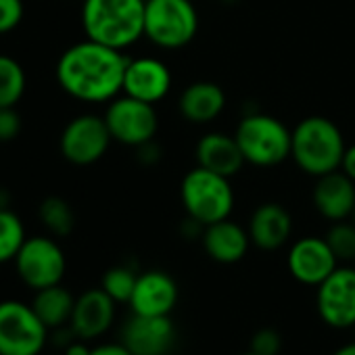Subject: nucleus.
Returning a JSON list of instances; mask_svg holds the SVG:
<instances>
[{"label": "nucleus", "instance_id": "1", "mask_svg": "<svg viewBox=\"0 0 355 355\" xmlns=\"http://www.w3.org/2000/svg\"><path fill=\"white\" fill-rule=\"evenodd\" d=\"M128 57L111 46L84 40L69 46L57 61V82L76 101L111 103L123 92Z\"/></svg>", "mask_w": 355, "mask_h": 355}, {"label": "nucleus", "instance_id": "2", "mask_svg": "<svg viewBox=\"0 0 355 355\" xmlns=\"http://www.w3.org/2000/svg\"><path fill=\"white\" fill-rule=\"evenodd\" d=\"M146 0H84L82 28L88 40L125 51L144 36Z\"/></svg>", "mask_w": 355, "mask_h": 355}, {"label": "nucleus", "instance_id": "3", "mask_svg": "<svg viewBox=\"0 0 355 355\" xmlns=\"http://www.w3.org/2000/svg\"><path fill=\"white\" fill-rule=\"evenodd\" d=\"M345 148L340 128L324 115H309L293 128L291 159L307 175L320 178L340 169Z\"/></svg>", "mask_w": 355, "mask_h": 355}, {"label": "nucleus", "instance_id": "4", "mask_svg": "<svg viewBox=\"0 0 355 355\" xmlns=\"http://www.w3.org/2000/svg\"><path fill=\"white\" fill-rule=\"evenodd\" d=\"M180 201L189 218L209 226L230 218L234 209V189L230 178L197 165L182 178Z\"/></svg>", "mask_w": 355, "mask_h": 355}, {"label": "nucleus", "instance_id": "5", "mask_svg": "<svg viewBox=\"0 0 355 355\" xmlns=\"http://www.w3.org/2000/svg\"><path fill=\"white\" fill-rule=\"evenodd\" d=\"M291 134L278 117L268 113H247L234 130V138L247 163L255 167H274L291 157Z\"/></svg>", "mask_w": 355, "mask_h": 355}, {"label": "nucleus", "instance_id": "6", "mask_svg": "<svg viewBox=\"0 0 355 355\" xmlns=\"http://www.w3.org/2000/svg\"><path fill=\"white\" fill-rule=\"evenodd\" d=\"M199 11L193 0H146L144 38L159 49L178 51L195 40Z\"/></svg>", "mask_w": 355, "mask_h": 355}, {"label": "nucleus", "instance_id": "7", "mask_svg": "<svg viewBox=\"0 0 355 355\" xmlns=\"http://www.w3.org/2000/svg\"><path fill=\"white\" fill-rule=\"evenodd\" d=\"M51 343V328L32 303L0 301V355H40Z\"/></svg>", "mask_w": 355, "mask_h": 355}, {"label": "nucleus", "instance_id": "8", "mask_svg": "<svg viewBox=\"0 0 355 355\" xmlns=\"http://www.w3.org/2000/svg\"><path fill=\"white\" fill-rule=\"evenodd\" d=\"M13 261L19 280L32 291L61 284L67 272V257L51 236H28Z\"/></svg>", "mask_w": 355, "mask_h": 355}, {"label": "nucleus", "instance_id": "9", "mask_svg": "<svg viewBox=\"0 0 355 355\" xmlns=\"http://www.w3.org/2000/svg\"><path fill=\"white\" fill-rule=\"evenodd\" d=\"M103 117L107 121L111 138L134 148H138L144 142L155 140V134L159 128L155 105L132 98L128 94L115 96L109 103Z\"/></svg>", "mask_w": 355, "mask_h": 355}, {"label": "nucleus", "instance_id": "10", "mask_svg": "<svg viewBox=\"0 0 355 355\" xmlns=\"http://www.w3.org/2000/svg\"><path fill=\"white\" fill-rule=\"evenodd\" d=\"M315 309L322 322L334 330L355 328V268L338 266L315 286Z\"/></svg>", "mask_w": 355, "mask_h": 355}, {"label": "nucleus", "instance_id": "11", "mask_svg": "<svg viewBox=\"0 0 355 355\" xmlns=\"http://www.w3.org/2000/svg\"><path fill=\"white\" fill-rule=\"evenodd\" d=\"M111 132L105 117L84 113L73 117L61 132V155L73 165H92L107 153L111 144Z\"/></svg>", "mask_w": 355, "mask_h": 355}, {"label": "nucleus", "instance_id": "12", "mask_svg": "<svg viewBox=\"0 0 355 355\" xmlns=\"http://www.w3.org/2000/svg\"><path fill=\"white\" fill-rule=\"evenodd\" d=\"M286 268L299 284L318 286L338 268V257L326 239L303 236L288 247Z\"/></svg>", "mask_w": 355, "mask_h": 355}, {"label": "nucleus", "instance_id": "13", "mask_svg": "<svg viewBox=\"0 0 355 355\" xmlns=\"http://www.w3.org/2000/svg\"><path fill=\"white\" fill-rule=\"evenodd\" d=\"M119 340L134 355H169L175 345V324L169 315L132 313L119 328Z\"/></svg>", "mask_w": 355, "mask_h": 355}, {"label": "nucleus", "instance_id": "14", "mask_svg": "<svg viewBox=\"0 0 355 355\" xmlns=\"http://www.w3.org/2000/svg\"><path fill=\"white\" fill-rule=\"evenodd\" d=\"M115 318H117V303L98 286V288H88L76 297L69 326L78 338L90 343L107 334L113 328Z\"/></svg>", "mask_w": 355, "mask_h": 355}, {"label": "nucleus", "instance_id": "15", "mask_svg": "<svg viewBox=\"0 0 355 355\" xmlns=\"http://www.w3.org/2000/svg\"><path fill=\"white\" fill-rule=\"evenodd\" d=\"M178 297H180V291L167 272L148 270L138 274L128 305L130 311L138 315H171Z\"/></svg>", "mask_w": 355, "mask_h": 355}, {"label": "nucleus", "instance_id": "16", "mask_svg": "<svg viewBox=\"0 0 355 355\" xmlns=\"http://www.w3.org/2000/svg\"><path fill=\"white\" fill-rule=\"evenodd\" d=\"M171 90V71L169 67L155 57L128 59L123 73V94L157 105Z\"/></svg>", "mask_w": 355, "mask_h": 355}, {"label": "nucleus", "instance_id": "17", "mask_svg": "<svg viewBox=\"0 0 355 355\" xmlns=\"http://www.w3.org/2000/svg\"><path fill=\"white\" fill-rule=\"evenodd\" d=\"M315 211L330 224L349 220L355 207V182L336 169L315 178V187L311 193Z\"/></svg>", "mask_w": 355, "mask_h": 355}, {"label": "nucleus", "instance_id": "18", "mask_svg": "<svg viewBox=\"0 0 355 355\" xmlns=\"http://www.w3.org/2000/svg\"><path fill=\"white\" fill-rule=\"evenodd\" d=\"M247 230L257 249L278 251L293 234V218L280 203H263L251 214Z\"/></svg>", "mask_w": 355, "mask_h": 355}, {"label": "nucleus", "instance_id": "19", "mask_svg": "<svg viewBox=\"0 0 355 355\" xmlns=\"http://www.w3.org/2000/svg\"><path fill=\"white\" fill-rule=\"evenodd\" d=\"M201 241H203L205 253L214 261L224 263V266L239 263L249 253V247L253 245L249 230L232 222L230 218L205 226Z\"/></svg>", "mask_w": 355, "mask_h": 355}, {"label": "nucleus", "instance_id": "20", "mask_svg": "<svg viewBox=\"0 0 355 355\" xmlns=\"http://www.w3.org/2000/svg\"><path fill=\"white\" fill-rule=\"evenodd\" d=\"M195 157H197V165L211 169L216 173H222L226 178L236 175L243 169V165L247 163L234 134L230 136L224 132L205 134L197 142Z\"/></svg>", "mask_w": 355, "mask_h": 355}, {"label": "nucleus", "instance_id": "21", "mask_svg": "<svg viewBox=\"0 0 355 355\" xmlns=\"http://www.w3.org/2000/svg\"><path fill=\"white\" fill-rule=\"evenodd\" d=\"M180 115L197 125L216 121L226 109V94L220 84L199 80L187 86L178 101Z\"/></svg>", "mask_w": 355, "mask_h": 355}, {"label": "nucleus", "instance_id": "22", "mask_svg": "<svg viewBox=\"0 0 355 355\" xmlns=\"http://www.w3.org/2000/svg\"><path fill=\"white\" fill-rule=\"evenodd\" d=\"M73 305H76V297L63 284H55V286L34 291L32 307L38 313V318L51 330L69 324L71 313H73Z\"/></svg>", "mask_w": 355, "mask_h": 355}, {"label": "nucleus", "instance_id": "23", "mask_svg": "<svg viewBox=\"0 0 355 355\" xmlns=\"http://www.w3.org/2000/svg\"><path fill=\"white\" fill-rule=\"evenodd\" d=\"M38 218L44 228L55 236H69L76 228V214L61 197H46L38 207Z\"/></svg>", "mask_w": 355, "mask_h": 355}, {"label": "nucleus", "instance_id": "24", "mask_svg": "<svg viewBox=\"0 0 355 355\" xmlns=\"http://www.w3.org/2000/svg\"><path fill=\"white\" fill-rule=\"evenodd\" d=\"M26 71L9 55H0V107H15L26 92Z\"/></svg>", "mask_w": 355, "mask_h": 355}, {"label": "nucleus", "instance_id": "25", "mask_svg": "<svg viewBox=\"0 0 355 355\" xmlns=\"http://www.w3.org/2000/svg\"><path fill=\"white\" fill-rule=\"evenodd\" d=\"M26 239L21 218L9 207H0V263L13 261Z\"/></svg>", "mask_w": 355, "mask_h": 355}, {"label": "nucleus", "instance_id": "26", "mask_svg": "<svg viewBox=\"0 0 355 355\" xmlns=\"http://www.w3.org/2000/svg\"><path fill=\"white\" fill-rule=\"evenodd\" d=\"M138 274L128 268V266H113L103 274L101 288L119 305V303H130V297L134 293Z\"/></svg>", "mask_w": 355, "mask_h": 355}, {"label": "nucleus", "instance_id": "27", "mask_svg": "<svg viewBox=\"0 0 355 355\" xmlns=\"http://www.w3.org/2000/svg\"><path fill=\"white\" fill-rule=\"evenodd\" d=\"M324 239L338 261H355V224L351 220L334 222Z\"/></svg>", "mask_w": 355, "mask_h": 355}, {"label": "nucleus", "instance_id": "28", "mask_svg": "<svg viewBox=\"0 0 355 355\" xmlns=\"http://www.w3.org/2000/svg\"><path fill=\"white\" fill-rule=\"evenodd\" d=\"M249 349L257 355H278L282 349V338L274 328H259L251 336Z\"/></svg>", "mask_w": 355, "mask_h": 355}, {"label": "nucleus", "instance_id": "29", "mask_svg": "<svg viewBox=\"0 0 355 355\" xmlns=\"http://www.w3.org/2000/svg\"><path fill=\"white\" fill-rule=\"evenodd\" d=\"M24 0H0V36L13 32L24 19Z\"/></svg>", "mask_w": 355, "mask_h": 355}, {"label": "nucleus", "instance_id": "30", "mask_svg": "<svg viewBox=\"0 0 355 355\" xmlns=\"http://www.w3.org/2000/svg\"><path fill=\"white\" fill-rule=\"evenodd\" d=\"M21 132V115L15 107H0V142H11Z\"/></svg>", "mask_w": 355, "mask_h": 355}, {"label": "nucleus", "instance_id": "31", "mask_svg": "<svg viewBox=\"0 0 355 355\" xmlns=\"http://www.w3.org/2000/svg\"><path fill=\"white\" fill-rule=\"evenodd\" d=\"M136 157H138V161H140V163H144V165H155V163L161 159V146H159L155 140L144 142V144H140V146H138Z\"/></svg>", "mask_w": 355, "mask_h": 355}, {"label": "nucleus", "instance_id": "32", "mask_svg": "<svg viewBox=\"0 0 355 355\" xmlns=\"http://www.w3.org/2000/svg\"><path fill=\"white\" fill-rule=\"evenodd\" d=\"M90 355H134L121 340L117 343H101V345H94Z\"/></svg>", "mask_w": 355, "mask_h": 355}, {"label": "nucleus", "instance_id": "33", "mask_svg": "<svg viewBox=\"0 0 355 355\" xmlns=\"http://www.w3.org/2000/svg\"><path fill=\"white\" fill-rule=\"evenodd\" d=\"M76 338H78V336H76V332L71 330V326H69V324H67V326H61V328L51 330V343H53L55 347H59V349H65V347H67V345H71Z\"/></svg>", "mask_w": 355, "mask_h": 355}, {"label": "nucleus", "instance_id": "34", "mask_svg": "<svg viewBox=\"0 0 355 355\" xmlns=\"http://www.w3.org/2000/svg\"><path fill=\"white\" fill-rule=\"evenodd\" d=\"M340 171H345L355 182V144L345 148V155H343V161H340Z\"/></svg>", "mask_w": 355, "mask_h": 355}, {"label": "nucleus", "instance_id": "35", "mask_svg": "<svg viewBox=\"0 0 355 355\" xmlns=\"http://www.w3.org/2000/svg\"><path fill=\"white\" fill-rule=\"evenodd\" d=\"M92 347L88 345V340H82V338H76L71 345H67L63 349V355H90Z\"/></svg>", "mask_w": 355, "mask_h": 355}, {"label": "nucleus", "instance_id": "36", "mask_svg": "<svg viewBox=\"0 0 355 355\" xmlns=\"http://www.w3.org/2000/svg\"><path fill=\"white\" fill-rule=\"evenodd\" d=\"M332 355H355V338L345 343V345H340Z\"/></svg>", "mask_w": 355, "mask_h": 355}, {"label": "nucleus", "instance_id": "37", "mask_svg": "<svg viewBox=\"0 0 355 355\" xmlns=\"http://www.w3.org/2000/svg\"><path fill=\"white\" fill-rule=\"evenodd\" d=\"M349 220H351V222L355 224V207H353V214H351V218H349Z\"/></svg>", "mask_w": 355, "mask_h": 355}, {"label": "nucleus", "instance_id": "38", "mask_svg": "<svg viewBox=\"0 0 355 355\" xmlns=\"http://www.w3.org/2000/svg\"><path fill=\"white\" fill-rule=\"evenodd\" d=\"M241 355H257V353H253V351L249 349V351H245V353H241Z\"/></svg>", "mask_w": 355, "mask_h": 355}, {"label": "nucleus", "instance_id": "39", "mask_svg": "<svg viewBox=\"0 0 355 355\" xmlns=\"http://www.w3.org/2000/svg\"><path fill=\"white\" fill-rule=\"evenodd\" d=\"M61 355H63V353H61Z\"/></svg>", "mask_w": 355, "mask_h": 355}]
</instances>
